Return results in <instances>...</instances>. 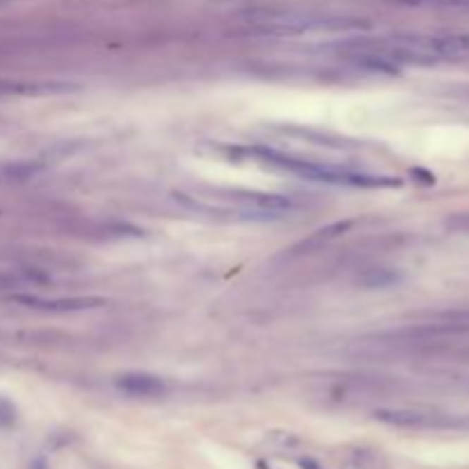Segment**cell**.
Here are the masks:
<instances>
[{
	"instance_id": "1",
	"label": "cell",
	"mask_w": 469,
	"mask_h": 469,
	"mask_svg": "<svg viewBox=\"0 0 469 469\" xmlns=\"http://www.w3.org/2000/svg\"><path fill=\"white\" fill-rule=\"evenodd\" d=\"M248 154L255 156V161L266 163L270 167H275V170L303 176V179L316 181V183L351 185V188H394L401 183L396 176L358 172V170H348V167H336V165L309 161V158L284 154V152H277V149H268V147H252V149H248Z\"/></svg>"
},
{
	"instance_id": "2",
	"label": "cell",
	"mask_w": 469,
	"mask_h": 469,
	"mask_svg": "<svg viewBox=\"0 0 469 469\" xmlns=\"http://www.w3.org/2000/svg\"><path fill=\"white\" fill-rule=\"evenodd\" d=\"M257 28L268 35H303V32H346L355 28H367L364 21L346 16H325V14H298V12H273L252 16Z\"/></svg>"
},
{
	"instance_id": "3",
	"label": "cell",
	"mask_w": 469,
	"mask_h": 469,
	"mask_svg": "<svg viewBox=\"0 0 469 469\" xmlns=\"http://www.w3.org/2000/svg\"><path fill=\"white\" fill-rule=\"evenodd\" d=\"M18 303L30 305L37 309H49V312H85V309H97L101 307L106 300L103 298H94V296H78V298H18Z\"/></svg>"
},
{
	"instance_id": "4",
	"label": "cell",
	"mask_w": 469,
	"mask_h": 469,
	"mask_svg": "<svg viewBox=\"0 0 469 469\" xmlns=\"http://www.w3.org/2000/svg\"><path fill=\"white\" fill-rule=\"evenodd\" d=\"M117 387L128 396H161L165 391V380L149 373H126L117 378Z\"/></svg>"
},
{
	"instance_id": "5",
	"label": "cell",
	"mask_w": 469,
	"mask_h": 469,
	"mask_svg": "<svg viewBox=\"0 0 469 469\" xmlns=\"http://www.w3.org/2000/svg\"><path fill=\"white\" fill-rule=\"evenodd\" d=\"M375 419L384 421L389 426H401V428H417V426H428L433 424V417L424 415L419 410H378Z\"/></svg>"
},
{
	"instance_id": "6",
	"label": "cell",
	"mask_w": 469,
	"mask_h": 469,
	"mask_svg": "<svg viewBox=\"0 0 469 469\" xmlns=\"http://www.w3.org/2000/svg\"><path fill=\"white\" fill-rule=\"evenodd\" d=\"M412 7H446V9H469V0H394Z\"/></svg>"
},
{
	"instance_id": "7",
	"label": "cell",
	"mask_w": 469,
	"mask_h": 469,
	"mask_svg": "<svg viewBox=\"0 0 469 469\" xmlns=\"http://www.w3.org/2000/svg\"><path fill=\"white\" fill-rule=\"evenodd\" d=\"M449 227L469 231V213H467V215H458V218H453L451 222H449Z\"/></svg>"
}]
</instances>
